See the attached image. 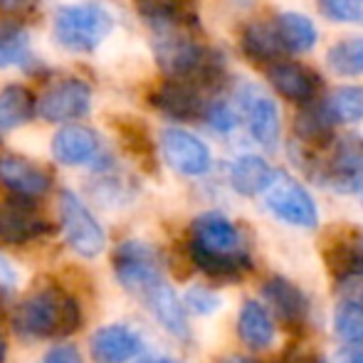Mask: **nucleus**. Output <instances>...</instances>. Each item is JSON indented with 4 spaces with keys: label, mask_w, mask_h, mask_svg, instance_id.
I'll list each match as a JSON object with an SVG mask.
<instances>
[{
    "label": "nucleus",
    "mask_w": 363,
    "mask_h": 363,
    "mask_svg": "<svg viewBox=\"0 0 363 363\" xmlns=\"http://www.w3.org/2000/svg\"><path fill=\"white\" fill-rule=\"evenodd\" d=\"M188 255L201 272L216 279H238L252 267L240 228L218 211H208L193 220Z\"/></svg>",
    "instance_id": "obj_1"
},
{
    "label": "nucleus",
    "mask_w": 363,
    "mask_h": 363,
    "mask_svg": "<svg viewBox=\"0 0 363 363\" xmlns=\"http://www.w3.org/2000/svg\"><path fill=\"white\" fill-rule=\"evenodd\" d=\"M79 304L67 294L43 289L30 294L15 309L13 324L28 339H50L57 334H69L79 326Z\"/></svg>",
    "instance_id": "obj_2"
},
{
    "label": "nucleus",
    "mask_w": 363,
    "mask_h": 363,
    "mask_svg": "<svg viewBox=\"0 0 363 363\" xmlns=\"http://www.w3.org/2000/svg\"><path fill=\"white\" fill-rule=\"evenodd\" d=\"M114 30V15L96 0L62 5L55 13L52 33L69 52H94Z\"/></svg>",
    "instance_id": "obj_3"
},
{
    "label": "nucleus",
    "mask_w": 363,
    "mask_h": 363,
    "mask_svg": "<svg viewBox=\"0 0 363 363\" xmlns=\"http://www.w3.org/2000/svg\"><path fill=\"white\" fill-rule=\"evenodd\" d=\"M316 183L334 188L336 193H361L363 196V136H334L331 144L306 168Z\"/></svg>",
    "instance_id": "obj_4"
},
{
    "label": "nucleus",
    "mask_w": 363,
    "mask_h": 363,
    "mask_svg": "<svg viewBox=\"0 0 363 363\" xmlns=\"http://www.w3.org/2000/svg\"><path fill=\"white\" fill-rule=\"evenodd\" d=\"M114 274L119 284L131 294L146 296L153 287L163 282V264L156 247L141 240H124L111 255Z\"/></svg>",
    "instance_id": "obj_5"
},
{
    "label": "nucleus",
    "mask_w": 363,
    "mask_h": 363,
    "mask_svg": "<svg viewBox=\"0 0 363 363\" xmlns=\"http://www.w3.org/2000/svg\"><path fill=\"white\" fill-rule=\"evenodd\" d=\"M60 223H62L65 240L72 247V252H77L79 257L91 259L104 252L106 235L101 230L99 220L72 191L60 193Z\"/></svg>",
    "instance_id": "obj_6"
},
{
    "label": "nucleus",
    "mask_w": 363,
    "mask_h": 363,
    "mask_svg": "<svg viewBox=\"0 0 363 363\" xmlns=\"http://www.w3.org/2000/svg\"><path fill=\"white\" fill-rule=\"evenodd\" d=\"M264 206L277 220L301 230H314L319 225V211L314 198L296 178L279 173L274 176L272 186L264 191Z\"/></svg>",
    "instance_id": "obj_7"
},
{
    "label": "nucleus",
    "mask_w": 363,
    "mask_h": 363,
    "mask_svg": "<svg viewBox=\"0 0 363 363\" xmlns=\"http://www.w3.org/2000/svg\"><path fill=\"white\" fill-rule=\"evenodd\" d=\"M235 99H238L240 114L245 116L250 136L262 148L274 151L282 134V116H279L277 101L255 84H240L235 89Z\"/></svg>",
    "instance_id": "obj_8"
},
{
    "label": "nucleus",
    "mask_w": 363,
    "mask_h": 363,
    "mask_svg": "<svg viewBox=\"0 0 363 363\" xmlns=\"http://www.w3.org/2000/svg\"><path fill=\"white\" fill-rule=\"evenodd\" d=\"M158 144H161L163 161L181 176L198 178L211 171V148L191 131L181 129V126H166L158 136Z\"/></svg>",
    "instance_id": "obj_9"
},
{
    "label": "nucleus",
    "mask_w": 363,
    "mask_h": 363,
    "mask_svg": "<svg viewBox=\"0 0 363 363\" xmlns=\"http://www.w3.org/2000/svg\"><path fill=\"white\" fill-rule=\"evenodd\" d=\"M91 89L82 79H57L40 94L38 99V116L50 124H65L77 121L89 111Z\"/></svg>",
    "instance_id": "obj_10"
},
{
    "label": "nucleus",
    "mask_w": 363,
    "mask_h": 363,
    "mask_svg": "<svg viewBox=\"0 0 363 363\" xmlns=\"http://www.w3.org/2000/svg\"><path fill=\"white\" fill-rule=\"evenodd\" d=\"M148 99H151L153 109L166 114L168 119H178V121L203 119L208 109V101L203 99L201 86L196 82L176 79V77H168L163 84H158Z\"/></svg>",
    "instance_id": "obj_11"
},
{
    "label": "nucleus",
    "mask_w": 363,
    "mask_h": 363,
    "mask_svg": "<svg viewBox=\"0 0 363 363\" xmlns=\"http://www.w3.org/2000/svg\"><path fill=\"white\" fill-rule=\"evenodd\" d=\"M264 77H267L269 86L284 96L287 101L294 104H311L319 99V86L321 79L311 67L299 62H289V60H277L269 67H264Z\"/></svg>",
    "instance_id": "obj_12"
},
{
    "label": "nucleus",
    "mask_w": 363,
    "mask_h": 363,
    "mask_svg": "<svg viewBox=\"0 0 363 363\" xmlns=\"http://www.w3.org/2000/svg\"><path fill=\"white\" fill-rule=\"evenodd\" d=\"M50 230V223L33 206V198L15 196L0 203V240L8 245H25Z\"/></svg>",
    "instance_id": "obj_13"
},
{
    "label": "nucleus",
    "mask_w": 363,
    "mask_h": 363,
    "mask_svg": "<svg viewBox=\"0 0 363 363\" xmlns=\"http://www.w3.org/2000/svg\"><path fill=\"white\" fill-rule=\"evenodd\" d=\"M144 351L139 331L124 324H109L94 331L89 341V354L94 363H129Z\"/></svg>",
    "instance_id": "obj_14"
},
{
    "label": "nucleus",
    "mask_w": 363,
    "mask_h": 363,
    "mask_svg": "<svg viewBox=\"0 0 363 363\" xmlns=\"http://www.w3.org/2000/svg\"><path fill=\"white\" fill-rule=\"evenodd\" d=\"M262 294L267 299L272 314L287 326L289 331H296L306 324L309 316V301H306L304 291L296 284H291L284 277H269L262 287Z\"/></svg>",
    "instance_id": "obj_15"
},
{
    "label": "nucleus",
    "mask_w": 363,
    "mask_h": 363,
    "mask_svg": "<svg viewBox=\"0 0 363 363\" xmlns=\"http://www.w3.org/2000/svg\"><path fill=\"white\" fill-rule=\"evenodd\" d=\"M0 183L23 198H40L50 191V176L23 156H0Z\"/></svg>",
    "instance_id": "obj_16"
},
{
    "label": "nucleus",
    "mask_w": 363,
    "mask_h": 363,
    "mask_svg": "<svg viewBox=\"0 0 363 363\" xmlns=\"http://www.w3.org/2000/svg\"><path fill=\"white\" fill-rule=\"evenodd\" d=\"M240 48H242L245 57L250 62L259 65V67H269L272 62L282 60V55L287 52L279 40L277 25L272 20H252L245 25L242 38H240Z\"/></svg>",
    "instance_id": "obj_17"
},
{
    "label": "nucleus",
    "mask_w": 363,
    "mask_h": 363,
    "mask_svg": "<svg viewBox=\"0 0 363 363\" xmlns=\"http://www.w3.org/2000/svg\"><path fill=\"white\" fill-rule=\"evenodd\" d=\"M238 336L247 349L264 351L277 339V326H274L272 311L257 299H247L240 306L238 314Z\"/></svg>",
    "instance_id": "obj_18"
},
{
    "label": "nucleus",
    "mask_w": 363,
    "mask_h": 363,
    "mask_svg": "<svg viewBox=\"0 0 363 363\" xmlns=\"http://www.w3.org/2000/svg\"><path fill=\"white\" fill-rule=\"evenodd\" d=\"M99 139L91 129L82 124H69L52 136V156L62 166H82L96 158Z\"/></svg>",
    "instance_id": "obj_19"
},
{
    "label": "nucleus",
    "mask_w": 363,
    "mask_h": 363,
    "mask_svg": "<svg viewBox=\"0 0 363 363\" xmlns=\"http://www.w3.org/2000/svg\"><path fill=\"white\" fill-rule=\"evenodd\" d=\"M148 311L156 316V321L176 339H188L191 329H188V309L186 301L178 299V294L168 287L166 282H161L158 287H153L144 296Z\"/></svg>",
    "instance_id": "obj_20"
},
{
    "label": "nucleus",
    "mask_w": 363,
    "mask_h": 363,
    "mask_svg": "<svg viewBox=\"0 0 363 363\" xmlns=\"http://www.w3.org/2000/svg\"><path fill=\"white\" fill-rule=\"evenodd\" d=\"M274 176H277V171L262 156H255V153H245V156L235 158L230 166V186L240 196H264V191L272 186Z\"/></svg>",
    "instance_id": "obj_21"
},
{
    "label": "nucleus",
    "mask_w": 363,
    "mask_h": 363,
    "mask_svg": "<svg viewBox=\"0 0 363 363\" xmlns=\"http://www.w3.org/2000/svg\"><path fill=\"white\" fill-rule=\"evenodd\" d=\"M326 264L341 279L363 277V233L339 235L326 247Z\"/></svg>",
    "instance_id": "obj_22"
},
{
    "label": "nucleus",
    "mask_w": 363,
    "mask_h": 363,
    "mask_svg": "<svg viewBox=\"0 0 363 363\" xmlns=\"http://www.w3.org/2000/svg\"><path fill=\"white\" fill-rule=\"evenodd\" d=\"M274 25H277L279 40H282L284 50L294 55H304L311 52L319 43V30L311 23V18L301 13H279L274 18Z\"/></svg>",
    "instance_id": "obj_23"
},
{
    "label": "nucleus",
    "mask_w": 363,
    "mask_h": 363,
    "mask_svg": "<svg viewBox=\"0 0 363 363\" xmlns=\"http://www.w3.org/2000/svg\"><path fill=\"white\" fill-rule=\"evenodd\" d=\"M38 111L33 91L23 84H8L0 89V134L23 126Z\"/></svg>",
    "instance_id": "obj_24"
},
{
    "label": "nucleus",
    "mask_w": 363,
    "mask_h": 363,
    "mask_svg": "<svg viewBox=\"0 0 363 363\" xmlns=\"http://www.w3.org/2000/svg\"><path fill=\"white\" fill-rule=\"evenodd\" d=\"M334 124H356L363 119V84H341L321 99Z\"/></svg>",
    "instance_id": "obj_25"
},
{
    "label": "nucleus",
    "mask_w": 363,
    "mask_h": 363,
    "mask_svg": "<svg viewBox=\"0 0 363 363\" xmlns=\"http://www.w3.org/2000/svg\"><path fill=\"white\" fill-rule=\"evenodd\" d=\"M30 62V35L23 23L0 18V67Z\"/></svg>",
    "instance_id": "obj_26"
},
{
    "label": "nucleus",
    "mask_w": 363,
    "mask_h": 363,
    "mask_svg": "<svg viewBox=\"0 0 363 363\" xmlns=\"http://www.w3.org/2000/svg\"><path fill=\"white\" fill-rule=\"evenodd\" d=\"M334 331L346 344H363V299L349 296L339 301L334 311Z\"/></svg>",
    "instance_id": "obj_27"
},
{
    "label": "nucleus",
    "mask_w": 363,
    "mask_h": 363,
    "mask_svg": "<svg viewBox=\"0 0 363 363\" xmlns=\"http://www.w3.org/2000/svg\"><path fill=\"white\" fill-rule=\"evenodd\" d=\"M329 67L336 74H363V40H349V43H339L329 50Z\"/></svg>",
    "instance_id": "obj_28"
},
{
    "label": "nucleus",
    "mask_w": 363,
    "mask_h": 363,
    "mask_svg": "<svg viewBox=\"0 0 363 363\" xmlns=\"http://www.w3.org/2000/svg\"><path fill=\"white\" fill-rule=\"evenodd\" d=\"M116 131H119L121 144L129 148L134 156H139V158L153 156V144H151V139H148L146 126L141 124L139 119H131V116L116 119Z\"/></svg>",
    "instance_id": "obj_29"
},
{
    "label": "nucleus",
    "mask_w": 363,
    "mask_h": 363,
    "mask_svg": "<svg viewBox=\"0 0 363 363\" xmlns=\"http://www.w3.org/2000/svg\"><path fill=\"white\" fill-rule=\"evenodd\" d=\"M206 124L218 134H230L240 124V109H235L230 101H211L206 109Z\"/></svg>",
    "instance_id": "obj_30"
},
{
    "label": "nucleus",
    "mask_w": 363,
    "mask_h": 363,
    "mask_svg": "<svg viewBox=\"0 0 363 363\" xmlns=\"http://www.w3.org/2000/svg\"><path fill=\"white\" fill-rule=\"evenodd\" d=\"M319 10L334 23H363V0H319Z\"/></svg>",
    "instance_id": "obj_31"
},
{
    "label": "nucleus",
    "mask_w": 363,
    "mask_h": 363,
    "mask_svg": "<svg viewBox=\"0 0 363 363\" xmlns=\"http://www.w3.org/2000/svg\"><path fill=\"white\" fill-rule=\"evenodd\" d=\"M186 309L193 311V314H201V316H208V314H216L220 309V294H216L213 289L208 287H191L186 291Z\"/></svg>",
    "instance_id": "obj_32"
},
{
    "label": "nucleus",
    "mask_w": 363,
    "mask_h": 363,
    "mask_svg": "<svg viewBox=\"0 0 363 363\" xmlns=\"http://www.w3.org/2000/svg\"><path fill=\"white\" fill-rule=\"evenodd\" d=\"M40 0H0V15L15 23H23L38 10Z\"/></svg>",
    "instance_id": "obj_33"
},
{
    "label": "nucleus",
    "mask_w": 363,
    "mask_h": 363,
    "mask_svg": "<svg viewBox=\"0 0 363 363\" xmlns=\"http://www.w3.org/2000/svg\"><path fill=\"white\" fill-rule=\"evenodd\" d=\"M43 363H84L79 356V351L69 344H62V346H55L45 354Z\"/></svg>",
    "instance_id": "obj_34"
},
{
    "label": "nucleus",
    "mask_w": 363,
    "mask_h": 363,
    "mask_svg": "<svg viewBox=\"0 0 363 363\" xmlns=\"http://www.w3.org/2000/svg\"><path fill=\"white\" fill-rule=\"evenodd\" d=\"M279 363H324V361H321L319 356H314V354H291V356L282 359Z\"/></svg>",
    "instance_id": "obj_35"
},
{
    "label": "nucleus",
    "mask_w": 363,
    "mask_h": 363,
    "mask_svg": "<svg viewBox=\"0 0 363 363\" xmlns=\"http://www.w3.org/2000/svg\"><path fill=\"white\" fill-rule=\"evenodd\" d=\"M136 363H176V361L168 359V356H141Z\"/></svg>",
    "instance_id": "obj_36"
},
{
    "label": "nucleus",
    "mask_w": 363,
    "mask_h": 363,
    "mask_svg": "<svg viewBox=\"0 0 363 363\" xmlns=\"http://www.w3.org/2000/svg\"><path fill=\"white\" fill-rule=\"evenodd\" d=\"M163 5H173V8H193V0H156Z\"/></svg>",
    "instance_id": "obj_37"
},
{
    "label": "nucleus",
    "mask_w": 363,
    "mask_h": 363,
    "mask_svg": "<svg viewBox=\"0 0 363 363\" xmlns=\"http://www.w3.org/2000/svg\"><path fill=\"white\" fill-rule=\"evenodd\" d=\"M341 363H363V349H356V351H351L349 356H346Z\"/></svg>",
    "instance_id": "obj_38"
},
{
    "label": "nucleus",
    "mask_w": 363,
    "mask_h": 363,
    "mask_svg": "<svg viewBox=\"0 0 363 363\" xmlns=\"http://www.w3.org/2000/svg\"><path fill=\"white\" fill-rule=\"evenodd\" d=\"M223 363H257L252 359H245V356H230V359H225Z\"/></svg>",
    "instance_id": "obj_39"
},
{
    "label": "nucleus",
    "mask_w": 363,
    "mask_h": 363,
    "mask_svg": "<svg viewBox=\"0 0 363 363\" xmlns=\"http://www.w3.org/2000/svg\"><path fill=\"white\" fill-rule=\"evenodd\" d=\"M5 356H8V344H5L3 336H0V363H5Z\"/></svg>",
    "instance_id": "obj_40"
}]
</instances>
